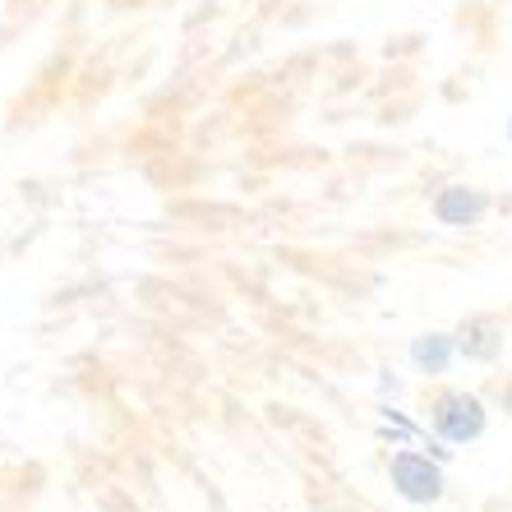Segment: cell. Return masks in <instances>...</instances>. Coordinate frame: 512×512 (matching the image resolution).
<instances>
[{
	"label": "cell",
	"instance_id": "4",
	"mask_svg": "<svg viewBox=\"0 0 512 512\" xmlns=\"http://www.w3.org/2000/svg\"><path fill=\"white\" fill-rule=\"evenodd\" d=\"M453 337H457V356L476 360V365H494L503 356V323L494 314H471Z\"/></svg>",
	"mask_w": 512,
	"mask_h": 512
},
{
	"label": "cell",
	"instance_id": "5",
	"mask_svg": "<svg viewBox=\"0 0 512 512\" xmlns=\"http://www.w3.org/2000/svg\"><path fill=\"white\" fill-rule=\"evenodd\" d=\"M457 356V337L453 333H420L411 342V360H416L420 374H443Z\"/></svg>",
	"mask_w": 512,
	"mask_h": 512
},
{
	"label": "cell",
	"instance_id": "6",
	"mask_svg": "<svg viewBox=\"0 0 512 512\" xmlns=\"http://www.w3.org/2000/svg\"><path fill=\"white\" fill-rule=\"evenodd\" d=\"M499 402H503V411H508V416H512V379L499 388Z\"/></svg>",
	"mask_w": 512,
	"mask_h": 512
},
{
	"label": "cell",
	"instance_id": "2",
	"mask_svg": "<svg viewBox=\"0 0 512 512\" xmlns=\"http://www.w3.org/2000/svg\"><path fill=\"white\" fill-rule=\"evenodd\" d=\"M388 476H393V489L406 503H439L443 499V471L439 462H429L425 453H397L388 462Z\"/></svg>",
	"mask_w": 512,
	"mask_h": 512
},
{
	"label": "cell",
	"instance_id": "7",
	"mask_svg": "<svg viewBox=\"0 0 512 512\" xmlns=\"http://www.w3.org/2000/svg\"><path fill=\"white\" fill-rule=\"evenodd\" d=\"M508 143H512V120H508Z\"/></svg>",
	"mask_w": 512,
	"mask_h": 512
},
{
	"label": "cell",
	"instance_id": "1",
	"mask_svg": "<svg viewBox=\"0 0 512 512\" xmlns=\"http://www.w3.org/2000/svg\"><path fill=\"white\" fill-rule=\"evenodd\" d=\"M429 425L439 429V439L448 443H476L485 434L489 416H485V402L466 388H443L434 402H429Z\"/></svg>",
	"mask_w": 512,
	"mask_h": 512
},
{
	"label": "cell",
	"instance_id": "3",
	"mask_svg": "<svg viewBox=\"0 0 512 512\" xmlns=\"http://www.w3.org/2000/svg\"><path fill=\"white\" fill-rule=\"evenodd\" d=\"M489 208H494V199L476 185H448L434 194V217L443 227H476V222H485Z\"/></svg>",
	"mask_w": 512,
	"mask_h": 512
}]
</instances>
